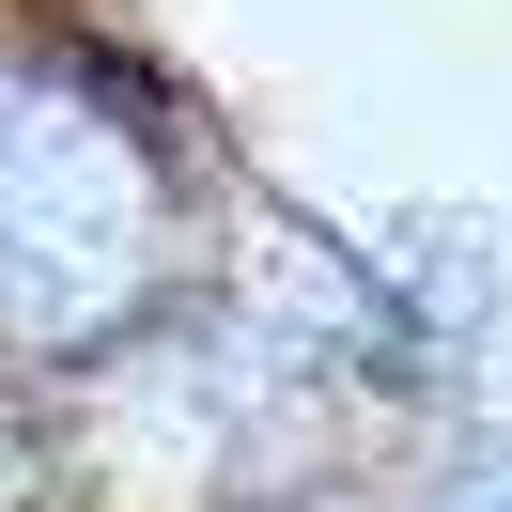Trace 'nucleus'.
<instances>
[{
	"label": "nucleus",
	"mask_w": 512,
	"mask_h": 512,
	"mask_svg": "<svg viewBox=\"0 0 512 512\" xmlns=\"http://www.w3.org/2000/svg\"><path fill=\"white\" fill-rule=\"evenodd\" d=\"M450 512H512V450H497V466H481V481H466Z\"/></svg>",
	"instance_id": "obj_1"
}]
</instances>
